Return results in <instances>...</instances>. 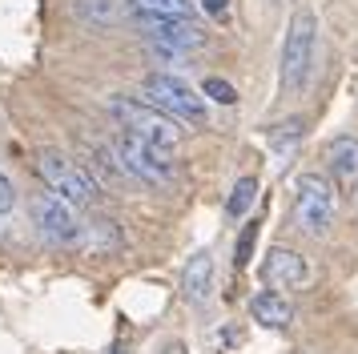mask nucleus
<instances>
[{
    "label": "nucleus",
    "instance_id": "7",
    "mask_svg": "<svg viewBox=\"0 0 358 354\" xmlns=\"http://www.w3.org/2000/svg\"><path fill=\"white\" fill-rule=\"evenodd\" d=\"M29 213H33V225L41 229V238H49L52 246H81L85 225L77 222V209L69 206L65 197L57 193H33L29 197Z\"/></svg>",
    "mask_w": 358,
    "mask_h": 354
},
{
    "label": "nucleus",
    "instance_id": "12",
    "mask_svg": "<svg viewBox=\"0 0 358 354\" xmlns=\"http://www.w3.org/2000/svg\"><path fill=\"white\" fill-rule=\"evenodd\" d=\"M73 13L89 29H113L125 16V0H73Z\"/></svg>",
    "mask_w": 358,
    "mask_h": 354
},
{
    "label": "nucleus",
    "instance_id": "17",
    "mask_svg": "<svg viewBox=\"0 0 358 354\" xmlns=\"http://www.w3.org/2000/svg\"><path fill=\"white\" fill-rule=\"evenodd\" d=\"M254 241H258V222L242 225V238H238V246H234V266H238V270H245V266H250Z\"/></svg>",
    "mask_w": 358,
    "mask_h": 354
},
{
    "label": "nucleus",
    "instance_id": "20",
    "mask_svg": "<svg viewBox=\"0 0 358 354\" xmlns=\"http://www.w3.org/2000/svg\"><path fill=\"white\" fill-rule=\"evenodd\" d=\"M17 206V190H13V181L0 174V213H8V209Z\"/></svg>",
    "mask_w": 358,
    "mask_h": 354
},
{
    "label": "nucleus",
    "instance_id": "6",
    "mask_svg": "<svg viewBox=\"0 0 358 354\" xmlns=\"http://www.w3.org/2000/svg\"><path fill=\"white\" fill-rule=\"evenodd\" d=\"M113 153H117V165L129 177H137V181H145L153 190H169L173 185V161H165L162 149H153V145L141 141L129 129H117Z\"/></svg>",
    "mask_w": 358,
    "mask_h": 354
},
{
    "label": "nucleus",
    "instance_id": "13",
    "mask_svg": "<svg viewBox=\"0 0 358 354\" xmlns=\"http://www.w3.org/2000/svg\"><path fill=\"white\" fill-rule=\"evenodd\" d=\"M326 157H330V165H334V174H338V177L358 181V137H355V133L334 137V141L326 145Z\"/></svg>",
    "mask_w": 358,
    "mask_h": 354
},
{
    "label": "nucleus",
    "instance_id": "19",
    "mask_svg": "<svg viewBox=\"0 0 358 354\" xmlns=\"http://www.w3.org/2000/svg\"><path fill=\"white\" fill-rule=\"evenodd\" d=\"M302 133H306V121H298V117H294V121H286V125H278L274 133H270V141H274V145H290V141H298Z\"/></svg>",
    "mask_w": 358,
    "mask_h": 354
},
{
    "label": "nucleus",
    "instance_id": "5",
    "mask_svg": "<svg viewBox=\"0 0 358 354\" xmlns=\"http://www.w3.org/2000/svg\"><path fill=\"white\" fill-rule=\"evenodd\" d=\"M334 213H338V197L322 174H302L294 181V222H298V229H306L310 238H322L334 225Z\"/></svg>",
    "mask_w": 358,
    "mask_h": 354
},
{
    "label": "nucleus",
    "instance_id": "22",
    "mask_svg": "<svg viewBox=\"0 0 358 354\" xmlns=\"http://www.w3.org/2000/svg\"><path fill=\"white\" fill-rule=\"evenodd\" d=\"M162 354H189V351H185V342H181V338H173V342H165V346H162Z\"/></svg>",
    "mask_w": 358,
    "mask_h": 354
},
{
    "label": "nucleus",
    "instance_id": "24",
    "mask_svg": "<svg viewBox=\"0 0 358 354\" xmlns=\"http://www.w3.org/2000/svg\"><path fill=\"white\" fill-rule=\"evenodd\" d=\"M355 206H358V185H355Z\"/></svg>",
    "mask_w": 358,
    "mask_h": 354
},
{
    "label": "nucleus",
    "instance_id": "18",
    "mask_svg": "<svg viewBox=\"0 0 358 354\" xmlns=\"http://www.w3.org/2000/svg\"><path fill=\"white\" fill-rule=\"evenodd\" d=\"M201 97H210V101H217V105H234V101H238V89H234L229 80H222V77H206Z\"/></svg>",
    "mask_w": 358,
    "mask_h": 354
},
{
    "label": "nucleus",
    "instance_id": "9",
    "mask_svg": "<svg viewBox=\"0 0 358 354\" xmlns=\"http://www.w3.org/2000/svg\"><path fill=\"white\" fill-rule=\"evenodd\" d=\"M310 278V262L298 250H290V246H270V254H266V262H262V282L274 290H294L302 286Z\"/></svg>",
    "mask_w": 358,
    "mask_h": 354
},
{
    "label": "nucleus",
    "instance_id": "15",
    "mask_svg": "<svg viewBox=\"0 0 358 354\" xmlns=\"http://www.w3.org/2000/svg\"><path fill=\"white\" fill-rule=\"evenodd\" d=\"M254 201H258V177H238L234 190H229V197H226V218H234V222L245 218Z\"/></svg>",
    "mask_w": 358,
    "mask_h": 354
},
{
    "label": "nucleus",
    "instance_id": "14",
    "mask_svg": "<svg viewBox=\"0 0 358 354\" xmlns=\"http://www.w3.org/2000/svg\"><path fill=\"white\" fill-rule=\"evenodd\" d=\"M81 246L85 250H93V254H109V250L121 246V229H117V222H109V218H97V222L85 225Z\"/></svg>",
    "mask_w": 358,
    "mask_h": 354
},
{
    "label": "nucleus",
    "instance_id": "10",
    "mask_svg": "<svg viewBox=\"0 0 358 354\" xmlns=\"http://www.w3.org/2000/svg\"><path fill=\"white\" fill-rule=\"evenodd\" d=\"M210 294H213V254L197 250V254H189L185 270H181V298L189 306H206Z\"/></svg>",
    "mask_w": 358,
    "mask_h": 354
},
{
    "label": "nucleus",
    "instance_id": "23",
    "mask_svg": "<svg viewBox=\"0 0 358 354\" xmlns=\"http://www.w3.org/2000/svg\"><path fill=\"white\" fill-rule=\"evenodd\" d=\"M109 354H125V351H121V346H113V351H109Z\"/></svg>",
    "mask_w": 358,
    "mask_h": 354
},
{
    "label": "nucleus",
    "instance_id": "21",
    "mask_svg": "<svg viewBox=\"0 0 358 354\" xmlns=\"http://www.w3.org/2000/svg\"><path fill=\"white\" fill-rule=\"evenodd\" d=\"M201 8L213 13V16H222V13H226V0H201Z\"/></svg>",
    "mask_w": 358,
    "mask_h": 354
},
{
    "label": "nucleus",
    "instance_id": "2",
    "mask_svg": "<svg viewBox=\"0 0 358 354\" xmlns=\"http://www.w3.org/2000/svg\"><path fill=\"white\" fill-rule=\"evenodd\" d=\"M314 41H318L314 13L298 8L286 24V41H282V97H294L306 89L310 64H314Z\"/></svg>",
    "mask_w": 358,
    "mask_h": 354
},
{
    "label": "nucleus",
    "instance_id": "11",
    "mask_svg": "<svg viewBox=\"0 0 358 354\" xmlns=\"http://www.w3.org/2000/svg\"><path fill=\"white\" fill-rule=\"evenodd\" d=\"M250 318L258 322V326H266V330H286L294 322V306L278 290H262V294L250 298Z\"/></svg>",
    "mask_w": 358,
    "mask_h": 354
},
{
    "label": "nucleus",
    "instance_id": "4",
    "mask_svg": "<svg viewBox=\"0 0 358 354\" xmlns=\"http://www.w3.org/2000/svg\"><path fill=\"white\" fill-rule=\"evenodd\" d=\"M36 169L45 177V185H49L57 197H65L73 209H85V206L97 201V181H93V174L85 169L81 161L65 157L61 149H41Z\"/></svg>",
    "mask_w": 358,
    "mask_h": 354
},
{
    "label": "nucleus",
    "instance_id": "16",
    "mask_svg": "<svg viewBox=\"0 0 358 354\" xmlns=\"http://www.w3.org/2000/svg\"><path fill=\"white\" fill-rule=\"evenodd\" d=\"M137 16H189V0H125Z\"/></svg>",
    "mask_w": 358,
    "mask_h": 354
},
{
    "label": "nucleus",
    "instance_id": "8",
    "mask_svg": "<svg viewBox=\"0 0 358 354\" xmlns=\"http://www.w3.org/2000/svg\"><path fill=\"white\" fill-rule=\"evenodd\" d=\"M149 29V41L165 48H178V52H197L206 45V32L201 24H194V16H137Z\"/></svg>",
    "mask_w": 358,
    "mask_h": 354
},
{
    "label": "nucleus",
    "instance_id": "1",
    "mask_svg": "<svg viewBox=\"0 0 358 354\" xmlns=\"http://www.w3.org/2000/svg\"><path fill=\"white\" fill-rule=\"evenodd\" d=\"M109 117L117 121V129L137 133L141 141H149L153 149H162V153L178 149L181 137H185V129L178 125V117L162 113L157 105H149L141 97H121V93L109 97Z\"/></svg>",
    "mask_w": 358,
    "mask_h": 354
},
{
    "label": "nucleus",
    "instance_id": "3",
    "mask_svg": "<svg viewBox=\"0 0 358 354\" xmlns=\"http://www.w3.org/2000/svg\"><path fill=\"white\" fill-rule=\"evenodd\" d=\"M141 101L157 105V109L169 113V117L189 121V125H206V117H210L206 97L197 93L185 77H178V73H162V69L149 73V77L141 80Z\"/></svg>",
    "mask_w": 358,
    "mask_h": 354
}]
</instances>
